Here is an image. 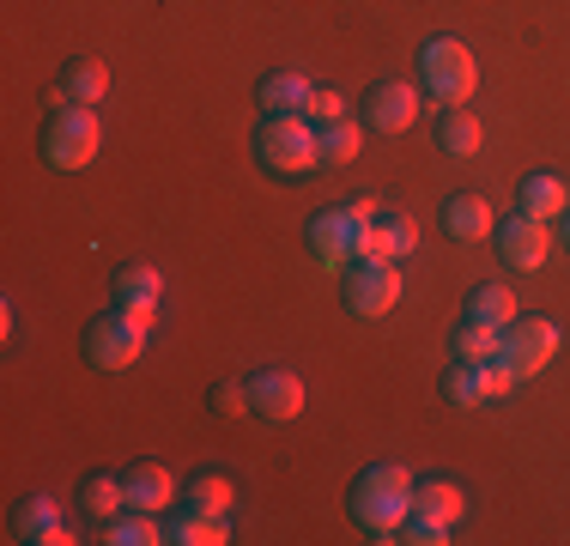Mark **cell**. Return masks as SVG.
I'll list each match as a JSON object with an SVG mask.
<instances>
[{"label": "cell", "mask_w": 570, "mask_h": 546, "mask_svg": "<svg viewBox=\"0 0 570 546\" xmlns=\"http://www.w3.org/2000/svg\"><path fill=\"white\" fill-rule=\"evenodd\" d=\"M401 267L383 262V255H358V262L346 267V310L352 316H389V310L401 304Z\"/></svg>", "instance_id": "obj_7"}, {"label": "cell", "mask_w": 570, "mask_h": 546, "mask_svg": "<svg viewBox=\"0 0 570 546\" xmlns=\"http://www.w3.org/2000/svg\"><path fill=\"white\" fill-rule=\"evenodd\" d=\"M413 468H401V461L364 468L352 486V523L371 528V535H401V523L413 516Z\"/></svg>", "instance_id": "obj_1"}, {"label": "cell", "mask_w": 570, "mask_h": 546, "mask_svg": "<svg viewBox=\"0 0 570 546\" xmlns=\"http://www.w3.org/2000/svg\"><path fill=\"white\" fill-rule=\"evenodd\" d=\"M443 401H450V407H480V401H492V389H485V364L455 359L450 371H443Z\"/></svg>", "instance_id": "obj_25"}, {"label": "cell", "mask_w": 570, "mask_h": 546, "mask_svg": "<svg viewBox=\"0 0 570 546\" xmlns=\"http://www.w3.org/2000/svg\"><path fill=\"white\" fill-rule=\"evenodd\" d=\"M515 213L547 218V225H552V218L570 213V188L552 170H534V176H522V188H515Z\"/></svg>", "instance_id": "obj_16"}, {"label": "cell", "mask_w": 570, "mask_h": 546, "mask_svg": "<svg viewBox=\"0 0 570 546\" xmlns=\"http://www.w3.org/2000/svg\"><path fill=\"white\" fill-rule=\"evenodd\" d=\"M98 146H104V128H98V116H91L86 104H61L56 116H49L43 158L56 164V170H86V164L98 158Z\"/></svg>", "instance_id": "obj_5"}, {"label": "cell", "mask_w": 570, "mask_h": 546, "mask_svg": "<svg viewBox=\"0 0 570 546\" xmlns=\"http://www.w3.org/2000/svg\"><path fill=\"white\" fill-rule=\"evenodd\" d=\"M564 243H570V213H564Z\"/></svg>", "instance_id": "obj_33"}, {"label": "cell", "mask_w": 570, "mask_h": 546, "mask_svg": "<svg viewBox=\"0 0 570 546\" xmlns=\"http://www.w3.org/2000/svg\"><path fill=\"white\" fill-rule=\"evenodd\" d=\"M443 231H450L455 243H485L498 231V218L480 195H450L443 201Z\"/></svg>", "instance_id": "obj_18"}, {"label": "cell", "mask_w": 570, "mask_h": 546, "mask_svg": "<svg viewBox=\"0 0 570 546\" xmlns=\"http://www.w3.org/2000/svg\"><path fill=\"white\" fill-rule=\"evenodd\" d=\"M249 413H262L267 426H285V419L304 413V377L285 371V364H262L249 377Z\"/></svg>", "instance_id": "obj_9"}, {"label": "cell", "mask_w": 570, "mask_h": 546, "mask_svg": "<svg viewBox=\"0 0 570 546\" xmlns=\"http://www.w3.org/2000/svg\"><path fill=\"white\" fill-rule=\"evenodd\" d=\"M364 153V121H322L316 128V164H328V170H341Z\"/></svg>", "instance_id": "obj_20"}, {"label": "cell", "mask_w": 570, "mask_h": 546, "mask_svg": "<svg viewBox=\"0 0 570 546\" xmlns=\"http://www.w3.org/2000/svg\"><path fill=\"white\" fill-rule=\"evenodd\" d=\"M104 91H110V67L98 61V55H73V61L61 67V79H56V98L61 104H98Z\"/></svg>", "instance_id": "obj_15"}, {"label": "cell", "mask_w": 570, "mask_h": 546, "mask_svg": "<svg viewBox=\"0 0 570 546\" xmlns=\"http://www.w3.org/2000/svg\"><path fill=\"white\" fill-rule=\"evenodd\" d=\"M371 218H376V201H352V207H322L309 213L304 225V243L322 267H352L358 255H371Z\"/></svg>", "instance_id": "obj_2"}, {"label": "cell", "mask_w": 570, "mask_h": 546, "mask_svg": "<svg viewBox=\"0 0 570 546\" xmlns=\"http://www.w3.org/2000/svg\"><path fill=\"white\" fill-rule=\"evenodd\" d=\"M413 121H419V91L406 86V79H383V86H371V98H364V128L406 134Z\"/></svg>", "instance_id": "obj_11"}, {"label": "cell", "mask_w": 570, "mask_h": 546, "mask_svg": "<svg viewBox=\"0 0 570 546\" xmlns=\"http://www.w3.org/2000/svg\"><path fill=\"white\" fill-rule=\"evenodd\" d=\"M438 146L450 158H473L485 146V128H480V116H473L468 104H455V109H443V121H438Z\"/></svg>", "instance_id": "obj_21"}, {"label": "cell", "mask_w": 570, "mask_h": 546, "mask_svg": "<svg viewBox=\"0 0 570 546\" xmlns=\"http://www.w3.org/2000/svg\"><path fill=\"white\" fill-rule=\"evenodd\" d=\"M498 347H504V328H485V322H461V328H455V359L485 364Z\"/></svg>", "instance_id": "obj_29"}, {"label": "cell", "mask_w": 570, "mask_h": 546, "mask_svg": "<svg viewBox=\"0 0 570 546\" xmlns=\"http://www.w3.org/2000/svg\"><path fill=\"white\" fill-rule=\"evenodd\" d=\"M419 250V225H413V213H401V207H376L371 218V255H383V262H401V255H413Z\"/></svg>", "instance_id": "obj_17"}, {"label": "cell", "mask_w": 570, "mask_h": 546, "mask_svg": "<svg viewBox=\"0 0 570 546\" xmlns=\"http://www.w3.org/2000/svg\"><path fill=\"white\" fill-rule=\"evenodd\" d=\"M79 347H86L91 371H128L146 352V322L128 316V310H110V316L86 322V340H79Z\"/></svg>", "instance_id": "obj_6"}, {"label": "cell", "mask_w": 570, "mask_h": 546, "mask_svg": "<svg viewBox=\"0 0 570 546\" xmlns=\"http://www.w3.org/2000/svg\"><path fill=\"white\" fill-rule=\"evenodd\" d=\"M492 237H498V255H504V267H515V273L547 267V255H552V231H547V218L510 213L504 225L492 231Z\"/></svg>", "instance_id": "obj_10"}, {"label": "cell", "mask_w": 570, "mask_h": 546, "mask_svg": "<svg viewBox=\"0 0 570 546\" xmlns=\"http://www.w3.org/2000/svg\"><path fill=\"white\" fill-rule=\"evenodd\" d=\"M413 516L455 528L461 516H468V498H461V486H455V480H425V486H413Z\"/></svg>", "instance_id": "obj_19"}, {"label": "cell", "mask_w": 570, "mask_h": 546, "mask_svg": "<svg viewBox=\"0 0 570 546\" xmlns=\"http://www.w3.org/2000/svg\"><path fill=\"white\" fill-rule=\"evenodd\" d=\"M121 491H128V510H165V504H176V474L165 468V461H134L128 474H121Z\"/></svg>", "instance_id": "obj_14"}, {"label": "cell", "mask_w": 570, "mask_h": 546, "mask_svg": "<svg viewBox=\"0 0 570 546\" xmlns=\"http://www.w3.org/2000/svg\"><path fill=\"white\" fill-rule=\"evenodd\" d=\"M213 413H219V419L249 413V382H219V389H213Z\"/></svg>", "instance_id": "obj_31"}, {"label": "cell", "mask_w": 570, "mask_h": 546, "mask_svg": "<svg viewBox=\"0 0 570 546\" xmlns=\"http://www.w3.org/2000/svg\"><path fill=\"white\" fill-rule=\"evenodd\" d=\"M255 158H262V170H274V176H304L309 164H316V121H309L304 109L267 116L262 134H255Z\"/></svg>", "instance_id": "obj_4"}, {"label": "cell", "mask_w": 570, "mask_h": 546, "mask_svg": "<svg viewBox=\"0 0 570 546\" xmlns=\"http://www.w3.org/2000/svg\"><path fill=\"white\" fill-rule=\"evenodd\" d=\"M522 310H515V292L510 285H498V280H485V285H473L468 292V322H485V328H510Z\"/></svg>", "instance_id": "obj_23"}, {"label": "cell", "mask_w": 570, "mask_h": 546, "mask_svg": "<svg viewBox=\"0 0 570 546\" xmlns=\"http://www.w3.org/2000/svg\"><path fill=\"white\" fill-rule=\"evenodd\" d=\"M110 292H116V310H128V316H140L146 328H153L158 292H165V273H158L153 262H128V267H116Z\"/></svg>", "instance_id": "obj_13"}, {"label": "cell", "mask_w": 570, "mask_h": 546, "mask_svg": "<svg viewBox=\"0 0 570 546\" xmlns=\"http://www.w3.org/2000/svg\"><path fill=\"white\" fill-rule=\"evenodd\" d=\"M165 540L170 546H225L230 540V523H225V516H188V510H176V523L165 528Z\"/></svg>", "instance_id": "obj_26"}, {"label": "cell", "mask_w": 570, "mask_h": 546, "mask_svg": "<svg viewBox=\"0 0 570 546\" xmlns=\"http://www.w3.org/2000/svg\"><path fill=\"white\" fill-rule=\"evenodd\" d=\"M552 352H559V322H552V316H515L504 328L498 359L515 371V382H528V377H540L552 364Z\"/></svg>", "instance_id": "obj_8"}, {"label": "cell", "mask_w": 570, "mask_h": 546, "mask_svg": "<svg viewBox=\"0 0 570 546\" xmlns=\"http://www.w3.org/2000/svg\"><path fill=\"white\" fill-rule=\"evenodd\" d=\"M419 79H425V91L443 109H455L480 91V61H473V49L461 43V37H431V43L419 49Z\"/></svg>", "instance_id": "obj_3"}, {"label": "cell", "mask_w": 570, "mask_h": 546, "mask_svg": "<svg viewBox=\"0 0 570 546\" xmlns=\"http://www.w3.org/2000/svg\"><path fill=\"white\" fill-rule=\"evenodd\" d=\"M12 540H24V546H73L79 535L61 523V504L56 498H24L19 510H12Z\"/></svg>", "instance_id": "obj_12"}, {"label": "cell", "mask_w": 570, "mask_h": 546, "mask_svg": "<svg viewBox=\"0 0 570 546\" xmlns=\"http://www.w3.org/2000/svg\"><path fill=\"white\" fill-rule=\"evenodd\" d=\"M79 504H86V516H98V523H110L116 510H128V491H121V474H91V480L79 486Z\"/></svg>", "instance_id": "obj_28"}, {"label": "cell", "mask_w": 570, "mask_h": 546, "mask_svg": "<svg viewBox=\"0 0 570 546\" xmlns=\"http://www.w3.org/2000/svg\"><path fill=\"white\" fill-rule=\"evenodd\" d=\"M230 504H237V486H230L225 474H200V480L183 486V510L188 516H230Z\"/></svg>", "instance_id": "obj_24"}, {"label": "cell", "mask_w": 570, "mask_h": 546, "mask_svg": "<svg viewBox=\"0 0 570 546\" xmlns=\"http://www.w3.org/2000/svg\"><path fill=\"white\" fill-rule=\"evenodd\" d=\"M104 540L110 546H158L165 540V528L153 523V510H128V516H110V523H104Z\"/></svg>", "instance_id": "obj_27"}, {"label": "cell", "mask_w": 570, "mask_h": 546, "mask_svg": "<svg viewBox=\"0 0 570 546\" xmlns=\"http://www.w3.org/2000/svg\"><path fill=\"white\" fill-rule=\"evenodd\" d=\"M304 116L316 121V128H322V121H341V116H346L341 91H334V86H316V91H309V104H304Z\"/></svg>", "instance_id": "obj_30"}, {"label": "cell", "mask_w": 570, "mask_h": 546, "mask_svg": "<svg viewBox=\"0 0 570 546\" xmlns=\"http://www.w3.org/2000/svg\"><path fill=\"white\" fill-rule=\"evenodd\" d=\"M395 540H406V546H443V540H450V528H443V523H425V516H406Z\"/></svg>", "instance_id": "obj_32"}, {"label": "cell", "mask_w": 570, "mask_h": 546, "mask_svg": "<svg viewBox=\"0 0 570 546\" xmlns=\"http://www.w3.org/2000/svg\"><path fill=\"white\" fill-rule=\"evenodd\" d=\"M309 79L304 74H292V67H279V74H267L262 79V91H255V98H262V109L267 116H292V109H304L309 104Z\"/></svg>", "instance_id": "obj_22"}]
</instances>
